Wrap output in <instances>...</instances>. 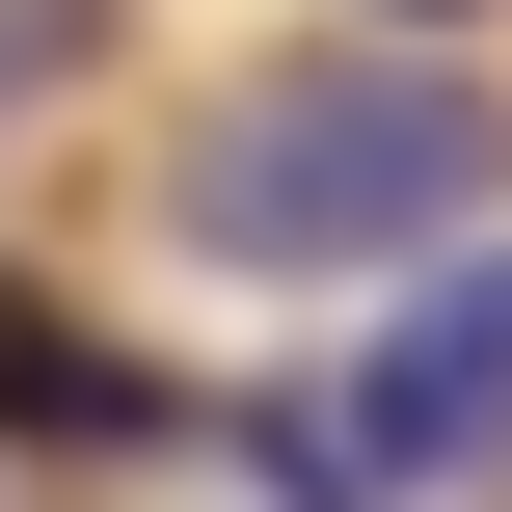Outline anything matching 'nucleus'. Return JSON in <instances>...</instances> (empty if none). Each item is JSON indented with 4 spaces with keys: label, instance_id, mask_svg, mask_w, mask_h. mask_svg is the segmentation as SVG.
Here are the masks:
<instances>
[{
    "label": "nucleus",
    "instance_id": "1",
    "mask_svg": "<svg viewBox=\"0 0 512 512\" xmlns=\"http://www.w3.org/2000/svg\"><path fill=\"white\" fill-rule=\"evenodd\" d=\"M512 216V108L459 54H297V81H243L216 135H189V270H270V297H324V270H378V297H432L459 243Z\"/></svg>",
    "mask_w": 512,
    "mask_h": 512
},
{
    "label": "nucleus",
    "instance_id": "2",
    "mask_svg": "<svg viewBox=\"0 0 512 512\" xmlns=\"http://www.w3.org/2000/svg\"><path fill=\"white\" fill-rule=\"evenodd\" d=\"M486 459H512V243H459L432 297H378L270 405V512H459Z\"/></svg>",
    "mask_w": 512,
    "mask_h": 512
},
{
    "label": "nucleus",
    "instance_id": "3",
    "mask_svg": "<svg viewBox=\"0 0 512 512\" xmlns=\"http://www.w3.org/2000/svg\"><path fill=\"white\" fill-rule=\"evenodd\" d=\"M0 432H81V459H108V432H162V378H135L108 324H54V297H0Z\"/></svg>",
    "mask_w": 512,
    "mask_h": 512
},
{
    "label": "nucleus",
    "instance_id": "4",
    "mask_svg": "<svg viewBox=\"0 0 512 512\" xmlns=\"http://www.w3.org/2000/svg\"><path fill=\"white\" fill-rule=\"evenodd\" d=\"M81 81V0H0V108H54Z\"/></svg>",
    "mask_w": 512,
    "mask_h": 512
},
{
    "label": "nucleus",
    "instance_id": "5",
    "mask_svg": "<svg viewBox=\"0 0 512 512\" xmlns=\"http://www.w3.org/2000/svg\"><path fill=\"white\" fill-rule=\"evenodd\" d=\"M378 27H486V0H378Z\"/></svg>",
    "mask_w": 512,
    "mask_h": 512
}]
</instances>
